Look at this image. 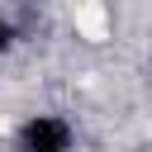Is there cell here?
<instances>
[{
	"mask_svg": "<svg viewBox=\"0 0 152 152\" xmlns=\"http://www.w3.org/2000/svg\"><path fill=\"white\" fill-rule=\"evenodd\" d=\"M19 152H71V128L57 114H33L19 128Z\"/></svg>",
	"mask_w": 152,
	"mask_h": 152,
	"instance_id": "1",
	"label": "cell"
},
{
	"mask_svg": "<svg viewBox=\"0 0 152 152\" xmlns=\"http://www.w3.org/2000/svg\"><path fill=\"white\" fill-rule=\"evenodd\" d=\"M5 48H10V24L0 19V52H5Z\"/></svg>",
	"mask_w": 152,
	"mask_h": 152,
	"instance_id": "2",
	"label": "cell"
}]
</instances>
